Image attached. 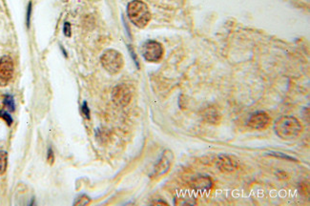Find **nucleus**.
Here are the masks:
<instances>
[{"label":"nucleus","instance_id":"nucleus-16","mask_svg":"<svg viewBox=\"0 0 310 206\" xmlns=\"http://www.w3.org/2000/svg\"><path fill=\"white\" fill-rule=\"evenodd\" d=\"M31 12H32V3H29L28 6V11H27V25L28 27L30 26V18H31Z\"/></svg>","mask_w":310,"mask_h":206},{"label":"nucleus","instance_id":"nucleus-1","mask_svg":"<svg viewBox=\"0 0 310 206\" xmlns=\"http://www.w3.org/2000/svg\"><path fill=\"white\" fill-rule=\"evenodd\" d=\"M274 130L280 138L284 140H291L298 137L303 127L296 118L284 116L275 122Z\"/></svg>","mask_w":310,"mask_h":206},{"label":"nucleus","instance_id":"nucleus-8","mask_svg":"<svg viewBox=\"0 0 310 206\" xmlns=\"http://www.w3.org/2000/svg\"><path fill=\"white\" fill-rule=\"evenodd\" d=\"M173 154L171 151L166 150L163 152L162 156L158 162L155 165V171H154V176L155 177H161L162 175L166 174L170 169V166L173 161Z\"/></svg>","mask_w":310,"mask_h":206},{"label":"nucleus","instance_id":"nucleus-13","mask_svg":"<svg viewBox=\"0 0 310 206\" xmlns=\"http://www.w3.org/2000/svg\"><path fill=\"white\" fill-rule=\"evenodd\" d=\"M4 105L10 110V111H14V100H13V97L10 95H7L4 97Z\"/></svg>","mask_w":310,"mask_h":206},{"label":"nucleus","instance_id":"nucleus-6","mask_svg":"<svg viewBox=\"0 0 310 206\" xmlns=\"http://www.w3.org/2000/svg\"><path fill=\"white\" fill-rule=\"evenodd\" d=\"M13 75V62L6 56L0 60V86H5L12 79Z\"/></svg>","mask_w":310,"mask_h":206},{"label":"nucleus","instance_id":"nucleus-7","mask_svg":"<svg viewBox=\"0 0 310 206\" xmlns=\"http://www.w3.org/2000/svg\"><path fill=\"white\" fill-rule=\"evenodd\" d=\"M131 91L126 85H119L113 91V100L120 106L127 105L131 100Z\"/></svg>","mask_w":310,"mask_h":206},{"label":"nucleus","instance_id":"nucleus-17","mask_svg":"<svg viewBox=\"0 0 310 206\" xmlns=\"http://www.w3.org/2000/svg\"><path fill=\"white\" fill-rule=\"evenodd\" d=\"M82 112H83L85 117L89 119V117H90V112H89V109H88V107H87V103H86V102H84L83 105H82Z\"/></svg>","mask_w":310,"mask_h":206},{"label":"nucleus","instance_id":"nucleus-3","mask_svg":"<svg viewBox=\"0 0 310 206\" xmlns=\"http://www.w3.org/2000/svg\"><path fill=\"white\" fill-rule=\"evenodd\" d=\"M100 61L103 68L110 74H117L119 73L124 65L122 55L113 49L105 51L100 58Z\"/></svg>","mask_w":310,"mask_h":206},{"label":"nucleus","instance_id":"nucleus-5","mask_svg":"<svg viewBox=\"0 0 310 206\" xmlns=\"http://www.w3.org/2000/svg\"><path fill=\"white\" fill-rule=\"evenodd\" d=\"M271 123V118L263 111H258L253 113L247 122L248 126L255 130H264Z\"/></svg>","mask_w":310,"mask_h":206},{"label":"nucleus","instance_id":"nucleus-10","mask_svg":"<svg viewBox=\"0 0 310 206\" xmlns=\"http://www.w3.org/2000/svg\"><path fill=\"white\" fill-rule=\"evenodd\" d=\"M218 166L223 171H232L237 168L238 164L235 160H232L228 156H221L218 159Z\"/></svg>","mask_w":310,"mask_h":206},{"label":"nucleus","instance_id":"nucleus-14","mask_svg":"<svg viewBox=\"0 0 310 206\" xmlns=\"http://www.w3.org/2000/svg\"><path fill=\"white\" fill-rule=\"evenodd\" d=\"M0 118H2L8 125H11L12 122V117L5 111H0Z\"/></svg>","mask_w":310,"mask_h":206},{"label":"nucleus","instance_id":"nucleus-15","mask_svg":"<svg viewBox=\"0 0 310 206\" xmlns=\"http://www.w3.org/2000/svg\"><path fill=\"white\" fill-rule=\"evenodd\" d=\"M64 34L67 37H71V25L69 22H65L64 24Z\"/></svg>","mask_w":310,"mask_h":206},{"label":"nucleus","instance_id":"nucleus-9","mask_svg":"<svg viewBox=\"0 0 310 206\" xmlns=\"http://www.w3.org/2000/svg\"><path fill=\"white\" fill-rule=\"evenodd\" d=\"M213 186L212 180L207 177V176H201L196 179H194L191 182V187L194 191L200 193V194H205L211 190Z\"/></svg>","mask_w":310,"mask_h":206},{"label":"nucleus","instance_id":"nucleus-12","mask_svg":"<svg viewBox=\"0 0 310 206\" xmlns=\"http://www.w3.org/2000/svg\"><path fill=\"white\" fill-rule=\"evenodd\" d=\"M8 163V155L5 151H0V176L3 175L7 169Z\"/></svg>","mask_w":310,"mask_h":206},{"label":"nucleus","instance_id":"nucleus-4","mask_svg":"<svg viewBox=\"0 0 310 206\" xmlns=\"http://www.w3.org/2000/svg\"><path fill=\"white\" fill-rule=\"evenodd\" d=\"M163 47L155 40H148L143 43L142 54L145 61L149 62H158L163 57Z\"/></svg>","mask_w":310,"mask_h":206},{"label":"nucleus","instance_id":"nucleus-11","mask_svg":"<svg viewBox=\"0 0 310 206\" xmlns=\"http://www.w3.org/2000/svg\"><path fill=\"white\" fill-rule=\"evenodd\" d=\"M204 120L209 123H218L221 120V115L219 114V112L213 108H209V109L205 110L204 114L203 115Z\"/></svg>","mask_w":310,"mask_h":206},{"label":"nucleus","instance_id":"nucleus-2","mask_svg":"<svg viewBox=\"0 0 310 206\" xmlns=\"http://www.w3.org/2000/svg\"><path fill=\"white\" fill-rule=\"evenodd\" d=\"M127 14L132 23L143 29L151 20V12L147 6L141 0H134L127 6Z\"/></svg>","mask_w":310,"mask_h":206}]
</instances>
